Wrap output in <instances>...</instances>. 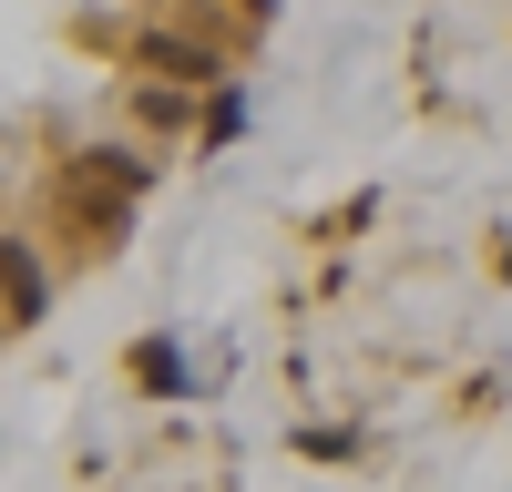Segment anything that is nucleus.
I'll use <instances>...</instances> for the list:
<instances>
[{
    "label": "nucleus",
    "mask_w": 512,
    "mask_h": 492,
    "mask_svg": "<svg viewBox=\"0 0 512 492\" xmlns=\"http://www.w3.org/2000/svg\"><path fill=\"white\" fill-rule=\"evenodd\" d=\"M113 52L134 62V72H154L164 93H195V82H226V62L205 52V41H185V31H113Z\"/></svg>",
    "instance_id": "1"
},
{
    "label": "nucleus",
    "mask_w": 512,
    "mask_h": 492,
    "mask_svg": "<svg viewBox=\"0 0 512 492\" xmlns=\"http://www.w3.org/2000/svg\"><path fill=\"white\" fill-rule=\"evenodd\" d=\"M0 308H11V328L41 318V257H31L21 236H0Z\"/></svg>",
    "instance_id": "2"
},
{
    "label": "nucleus",
    "mask_w": 512,
    "mask_h": 492,
    "mask_svg": "<svg viewBox=\"0 0 512 492\" xmlns=\"http://www.w3.org/2000/svg\"><path fill=\"white\" fill-rule=\"evenodd\" d=\"M297 451H308V462H349V451H359V431H338V421H318V431H297Z\"/></svg>",
    "instance_id": "4"
},
{
    "label": "nucleus",
    "mask_w": 512,
    "mask_h": 492,
    "mask_svg": "<svg viewBox=\"0 0 512 492\" xmlns=\"http://www.w3.org/2000/svg\"><path fill=\"white\" fill-rule=\"evenodd\" d=\"M134 380H144V390H175V380H185V369H175V339H144V349H134Z\"/></svg>",
    "instance_id": "3"
},
{
    "label": "nucleus",
    "mask_w": 512,
    "mask_h": 492,
    "mask_svg": "<svg viewBox=\"0 0 512 492\" xmlns=\"http://www.w3.org/2000/svg\"><path fill=\"white\" fill-rule=\"evenodd\" d=\"M236 11H246V21H267V11H277V0H236Z\"/></svg>",
    "instance_id": "5"
}]
</instances>
